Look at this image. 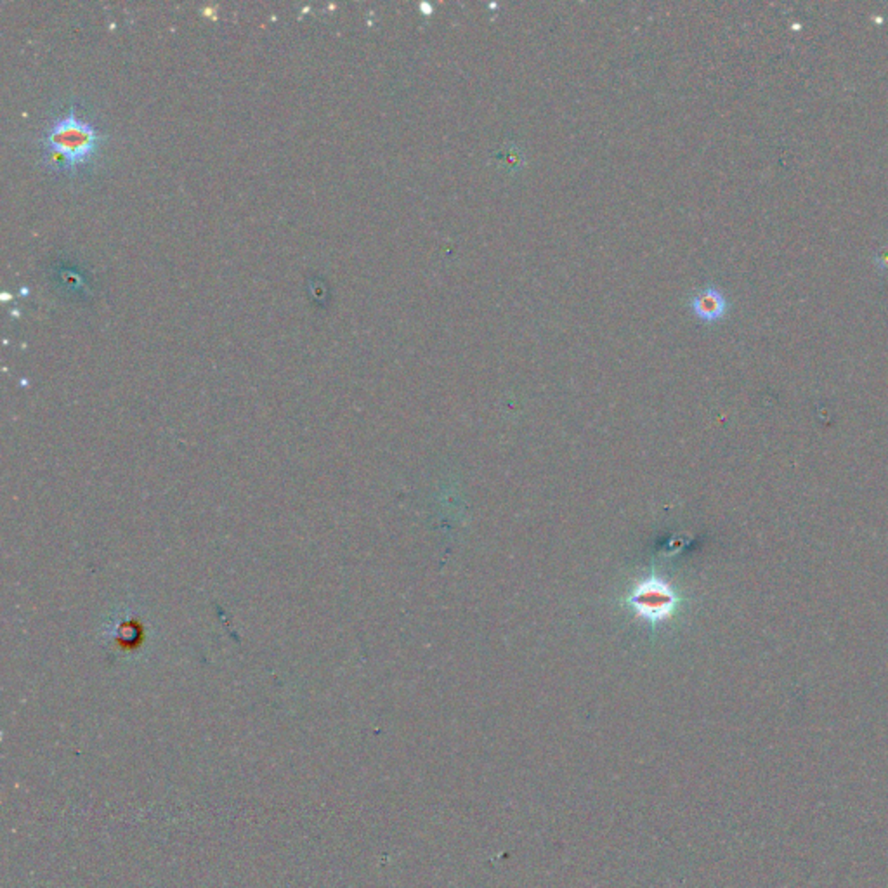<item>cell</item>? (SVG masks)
<instances>
[{
    "mask_svg": "<svg viewBox=\"0 0 888 888\" xmlns=\"http://www.w3.org/2000/svg\"><path fill=\"white\" fill-rule=\"evenodd\" d=\"M101 143L103 136L99 130L70 108L44 132L42 151L51 167L75 172L90 163Z\"/></svg>",
    "mask_w": 888,
    "mask_h": 888,
    "instance_id": "6da1fadb",
    "label": "cell"
},
{
    "mask_svg": "<svg viewBox=\"0 0 888 888\" xmlns=\"http://www.w3.org/2000/svg\"><path fill=\"white\" fill-rule=\"evenodd\" d=\"M630 604L648 620H665L675 607V593L661 582H646L630 595Z\"/></svg>",
    "mask_w": 888,
    "mask_h": 888,
    "instance_id": "7a4b0ae2",
    "label": "cell"
},
{
    "mask_svg": "<svg viewBox=\"0 0 888 888\" xmlns=\"http://www.w3.org/2000/svg\"><path fill=\"white\" fill-rule=\"evenodd\" d=\"M691 311L703 323H715L722 320L729 309V302L725 294L716 287H705L691 297Z\"/></svg>",
    "mask_w": 888,
    "mask_h": 888,
    "instance_id": "3957f363",
    "label": "cell"
},
{
    "mask_svg": "<svg viewBox=\"0 0 888 888\" xmlns=\"http://www.w3.org/2000/svg\"><path fill=\"white\" fill-rule=\"evenodd\" d=\"M876 266L888 272V245L880 248V252L876 254Z\"/></svg>",
    "mask_w": 888,
    "mask_h": 888,
    "instance_id": "277c9868",
    "label": "cell"
}]
</instances>
